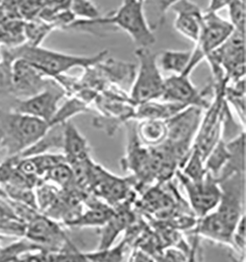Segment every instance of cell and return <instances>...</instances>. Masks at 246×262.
Wrapping results in <instances>:
<instances>
[{"instance_id": "cell-18", "label": "cell", "mask_w": 246, "mask_h": 262, "mask_svg": "<svg viewBox=\"0 0 246 262\" xmlns=\"http://www.w3.org/2000/svg\"><path fill=\"white\" fill-rule=\"evenodd\" d=\"M53 30H55V28L52 24L39 18L25 21V43L33 47H39Z\"/></svg>"}, {"instance_id": "cell-23", "label": "cell", "mask_w": 246, "mask_h": 262, "mask_svg": "<svg viewBox=\"0 0 246 262\" xmlns=\"http://www.w3.org/2000/svg\"><path fill=\"white\" fill-rule=\"evenodd\" d=\"M69 10L79 20H95L102 16L93 0H71Z\"/></svg>"}, {"instance_id": "cell-7", "label": "cell", "mask_w": 246, "mask_h": 262, "mask_svg": "<svg viewBox=\"0 0 246 262\" xmlns=\"http://www.w3.org/2000/svg\"><path fill=\"white\" fill-rule=\"evenodd\" d=\"M180 176L191 206L198 216H206L219 205L221 189L219 182L215 178L207 173L201 181L193 182L183 174Z\"/></svg>"}, {"instance_id": "cell-9", "label": "cell", "mask_w": 246, "mask_h": 262, "mask_svg": "<svg viewBox=\"0 0 246 262\" xmlns=\"http://www.w3.org/2000/svg\"><path fill=\"white\" fill-rule=\"evenodd\" d=\"M230 21L225 20L218 13L204 12L200 37L195 47L206 57L229 39L233 32Z\"/></svg>"}, {"instance_id": "cell-22", "label": "cell", "mask_w": 246, "mask_h": 262, "mask_svg": "<svg viewBox=\"0 0 246 262\" xmlns=\"http://www.w3.org/2000/svg\"><path fill=\"white\" fill-rule=\"evenodd\" d=\"M15 6L24 21L36 19L49 6L52 0H13Z\"/></svg>"}, {"instance_id": "cell-29", "label": "cell", "mask_w": 246, "mask_h": 262, "mask_svg": "<svg viewBox=\"0 0 246 262\" xmlns=\"http://www.w3.org/2000/svg\"><path fill=\"white\" fill-rule=\"evenodd\" d=\"M243 1H245V0H243Z\"/></svg>"}, {"instance_id": "cell-17", "label": "cell", "mask_w": 246, "mask_h": 262, "mask_svg": "<svg viewBox=\"0 0 246 262\" xmlns=\"http://www.w3.org/2000/svg\"><path fill=\"white\" fill-rule=\"evenodd\" d=\"M23 19H9L0 21V47L14 49L26 42Z\"/></svg>"}, {"instance_id": "cell-19", "label": "cell", "mask_w": 246, "mask_h": 262, "mask_svg": "<svg viewBox=\"0 0 246 262\" xmlns=\"http://www.w3.org/2000/svg\"><path fill=\"white\" fill-rule=\"evenodd\" d=\"M90 107L89 105L83 102L82 100L78 99L77 97L72 96L68 99L64 104L60 105L52 119L50 126L54 124H63L65 122L69 121V119L83 113H89Z\"/></svg>"}, {"instance_id": "cell-10", "label": "cell", "mask_w": 246, "mask_h": 262, "mask_svg": "<svg viewBox=\"0 0 246 262\" xmlns=\"http://www.w3.org/2000/svg\"><path fill=\"white\" fill-rule=\"evenodd\" d=\"M170 9L175 13L174 29L176 32L197 43L201 33L204 12L191 0H180Z\"/></svg>"}, {"instance_id": "cell-12", "label": "cell", "mask_w": 246, "mask_h": 262, "mask_svg": "<svg viewBox=\"0 0 246 262\" xmlns=\"http://www.w3.org/2000/svg\"><path fill=\"white\" fill-rule=\"evenodd\" d=\"M63 151L67 164L90 157V147L87 139L70 121L63 124Z\"/></svg>"}, {"instance_id": "cell-1", "label": "cell", "mask_w": 246, "mask_h": 262, "mask_svg": "<svg viewBox=\"0 0 246 262\" xmlns=\"http://www.w3.org/2000/svg\"><path fill=\"white\" fill-rule=\"evenodd\" d=\"M1 48V47H0ZM1 51L6 53L12 60L21 58L26 60L31 66L37 68L44 76L53 79L73 68H89L103 61L108 51H102L92 56L74 55L68 53H59L44 49L42 47H33L23 43L14 49L1 48Z\"/></svg>"}, {"instance_id": "cell-16", "label": "cell", "mask_w": 246, "mask_h": 262, "mask_svg": "<svg viewBox=\"0 0 246 262\" xmlns=\"http://www.w3.org/2000/svg\"><path fill=\"white\" fill-rule=\"evenodd\" d=\"M136 133L143 145L155 147L163 144L168 137L166 120L144 119L136 124Z\"/></svg>"}, {"instance_id": "cell-8", "label": "cell", "mask_w": 246, "mask_h": 262, "mask_svg": "<svg viewBox=\"0 0 246 262\" xmlns=\"http://www.w3.org/2000/svg\"><path fill=\"white\" fill-rule=\"evenodd\" d=\"M54 80L44 76L26 60L16 58L12 63V94L16 99H26L42 92Z\"/></svg>"}, {"instance_id": "cell-26", "label": "cell", "mask_w": 246, "mask_h": 262, "mask_svg": "<svg viewBox=\"0 0 246 262\" xmlns=\"http://www.w3.org/2000/svg\"><path fill=\"white\" fill-rule=\"evenodd\" d=\"M0 59V96L12 94V60L1 51Z\"/></svg>"}, {"instance_id": "cell-5", "label": "cell", "mask_w": 246, "mask_h": 262, "mask_svg": "<svg viewBox=\"0 0 246 262\" xmlns=\"http://www.w3.org/2000/svg\"><path fill=\"white\" fill-rule=\"evenodd\" d=\"M212 91H214L213 84L203 91L198 90L191 82L190 75H170L165 78L164 92L159 100L185 106H197L205 111L212 102L208 99Z\"/></svg>"}, {"instance_id": "cell-6", "label": "cell", "mask_w": 246, "mask_h": 262, "mask_svg": "<svg viewBox=\"0 0 246 262\" xmlns=\"http://www.w3.org/2000/svg\"><path fill=\"white\" fill-rule=\"evenodd\" d=\"M64 96L62 88L54 81L50 87L35 96L16 99L13 112L39 118L50 124Z\"/></svg>"}, {"instance_id": "cell-27", "label": "cell", "mask_w": 246, "mask_h": 262, "mask_svg": "<svg viewBox=\"0 0 246 262\" xmlns=\"http://www.w3.org/2000/svg\"><path fill=\"white\" fill-rule=\"evenodd\" d=\"M232 1L233 0H210L206 12L218 13L220 10L228 8Z\"/></svg>"}, {"instance_id": "cell-28", "label": "cell", "mask_w": 246, "mask_h": 262, "mask_svg": "<svg viewBox=\"0 0 246 262\" xmlns=\"http://www.w3.org/2000/svg\"><path fill=\"white\" fill-rule=\"evenodd\" d=\"M1 57H2V56H1V48H0V59H1Z\"/></svg>"}, {"instance_id": "cell-11", "label": "cell", "mask_w": 246, "mask_h": 262, "mask_svg": "<svg viewBox=\"0 0 246 262\" xmlns=\"http://www.w3.org/2000/svg\"><path fill=\"white\" fill-rule=\"evenodd\" d=\"M25 236L39 245L57 246L63 243L64 233L60 227L51 219L37 215L27 225Z\"/></svg>"}, {"instance_id": "cell-3", "label": "cell", "mask_w": 246, "mask_h": 262, "mask_svg": "<svg viewBox=\"0 0 246 262\" xmlns=\"http://www.w3.org/2000/svg\"><path fill=\"white\" fill-rule=\"evenodd\" d=\"M0 124V145H5L11 156L19 155L36 144L50 128L48 122L16 112L1 113Z\"/></svg>"}, {"instance_id": "cell-24", "label": "cell", "mask_w": 246, "mask_h": 262, "mask_svg": "<svg viewBox=\"0 0 246 262\" xmlns=\"http://www.w3.org/2000/svg\"><path fill=\"white\" fill-rule=\"evenodd\" d=\"M44 181H50L61 187H68L69 184L74 183V174L71 167L67 162L61 163L47 171Z\"/></svg>"}, {"instance_id": "cell-20", "label": "cell", "mask_w": 246, "mask_h": 262, "mask_svg": "<svg viewBox=\"0 0 246 262\" xmlns=\"http://www.w3.org/2000/svg\"><path fill=\"white\" fill-rule=\"evenodd\" d=\"M114 211L101 205H95L85 214L80 215L76 220L69 224L70 226H104L114 216Z\"/></svg>"}, {"instance_id": "cell-13", "label": "cell", "mask_w": 246, "mask_h": 262, "mask_svg": "<svg viewBox=\"0 0 246 262\" xmlns=\"http://www.w3.org/2000/svg\"><path fill=\"white\" fill-rule=\"evenodd\" d=\"M192 51L168 50L158 55L156 61L161 70L171 75H191L193 68L190 66Z\"/></svg>"}, {"instance_id": "cell-2", "label": "cell", "mask_w": 246, "mask_h": 262, "mask_svg": "<svg viewBox=\"0 0 246 262\" xmlns=\"http://www.w3.org/2000/svg\"><path fill=\"white\" fill-rule=\"evenodd\" d=\"M143 3L141 0H123L116 11L90 21L76 19L68 30L111 26L114 29L124 31L136 48H151L156 39L154 31L146 19Z\"/></svg>"}, {"instance_id": "cell-14", "label": "cell", "mask_w": 246, "mask_h": 262, "mask_svg": "<svg viewBox=\"0 0 246 262\" xmlns=\"http://www.w3.org/2000/svg\"><path fill=\"white\" fill-rule=\"evenodd\" d=\"M186 106L162 100H154L136 105L134 119H161L167 120L180 113Z\"/></svg>"}, {"instance_id": "cell-15", "label": "cell", "mask_w": 246, "mask_h": 262, "mask_svg": "<svg viewBox=\"0 0 246 262\" xmlns=\"http://www.w3.org/2000/svg\"><path fill=\"white\" fill-rule=\"evenodd\" d=\"M202 218L203 220L198 228V233L200 235L220 243L233 244L234 230L220 218L217 212L209 213Z\"/></svg>"}, {"instance_id": "cell-21", "label": "cell", "mask_w": 246, "mask_h": 262, "mask_svg": "<svg viewBox=\"0 0 246 262\" xmlns=\"http://www.w3.org/2000/svg\"><path fill=\"white\" fill-rule=\"evenodd\" d=\"M177 1L180 0H144L143 4H147L148 11L153 13L147 19V21L154 32L165 23L166 14ZM148 11H144V13Z\"/></svg>"}, {"instance_id": "cell-4", "label": "cell", "mask_w": 246, "mask_h": 262, "mask_svg": "<svg viewBox=\"0 0 246 262\" xmlns=\"http://www.w3.org/2000/svg\"><path fill=\"white\" fill-rule=\"evenodd\" d=\"M135 55L139 66L130 90L132 102L139 105L159 100L164 92L165 78L158 66V55L150 48H136Z\"/></svg>"}, {"instance_id": "cell-25", "label": "cell", "mask_w": 246, "mask_h": 262, "mask_svg": "<svg viewBox=\"0 0 246 262\" xmlns=\"http://www.w3.org/2000/svg\"><path fill=\"white\" fill-rule=\"evenodd\" d=\"M230 13V23L235 31L245 33L246 8L245 1L233 0L228 6Z\"/></svg>"}]
</instances>
